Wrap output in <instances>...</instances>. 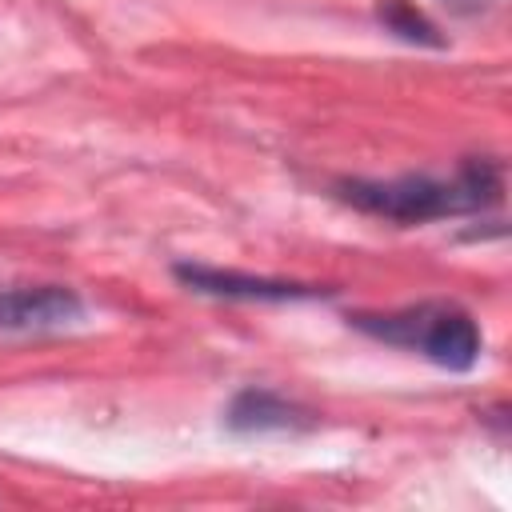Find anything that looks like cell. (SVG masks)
Returning <instances> with one entry per match:
<instances>
[{"label":"cell","mask_w":512,"mask_h":512,"mask_svg":"<svg viewBox=\"0 0 512 512\" xmlns=\"http://www.w3.org/2000/svg\"><path fill=\"white\" fill-rule=\"evenodd\" d=\"M336 192L360 212H372L396 224H420V220L460 216V212H476L492 204L500 196V168L488 160H472L452 180H436V176L344 180L336 184Z\"/></svg>","instance_id":"1"},{"label":"cell","mask_w":512,"mask_h":512,"mask_svg":"<svg viewBox=\"0 0 512 512\" xmlns=\"http://www.w3.org/2000/svg\"><path fill=\"white\" fill-rule=\"evenodd\" d=\"M356 324L380 340L420 348L432 364H440L448 372H464L480 356L476 320L452 304H420V308L392 312V316H356Z\"/></svg>","instance_id":"2"},{"label":"cell","mask_w":512,"mask_h":512,"mask_svg":"<svg viewBox=\"0 0 512 512\" xmlns=\"http://www.w3.org/2000/svg\"><path fill=\"white\" fill-rule=\"evenodd\" d=\"M84 316V304L64 284L0 288V332H52Z\"/></svg>","instance_id":"3"},{"label":"cell","mask_w":512,"mask_h":512,"mask_svg":"<svg viewBox=\"0 0 512 512\" xmlns=\"http://www.w3.org/2000/svg\"><path fill=\"white\" fill-rule=\"evenodd\" d=\"M176 280H184L192 292L228 296V300H312V296H328V288H316V284L240 276V272H220V268H204V264H176Z\"/></svg>","instance_id":"4"},{"label":"cell","mask_w":512,"mask_h":512,"mask_svg":"<svg viewBox=\"0 0 512 512\" xmlns=\"http://www.w3.org/2000/svg\"><path fill=\"white\" fill-rule=\"evenodd\" d=\"M292 404H284L280 396L264 392V388H248L232 400L228 408V428L236 432H268V428H288L292 424Z\"/></svg>","instance_id":"5"},{"label":"cell","mask_w":512,"mask_h":512,"mask_svg":"<svg viewBox=\"0 0 512 512\" xmlns=\"http://www.w3.org/2000/svg\"><path fill=\"white\" fill-rule=\"evenodd\" d=\"M380 20H384L392 32H400L404 40L440 44V36H432V24H428L412 4H404V0H384V4H380Z\"/></svg>","instance_id":"6"},{"label":"cell","mask_w":512,"mask_h":512,"mask_svg":"<svg viewBox=\"0 0 512 512\" xmlns=\"http://www.w3.org/2000/svg\"><path fill=\"white\" fill-rule=\"evenodd\" d=\"M448 8H456V12H480V8H488V4H500V0H444Z\"/></svg>","instance_id":"7"}]
</instances>
